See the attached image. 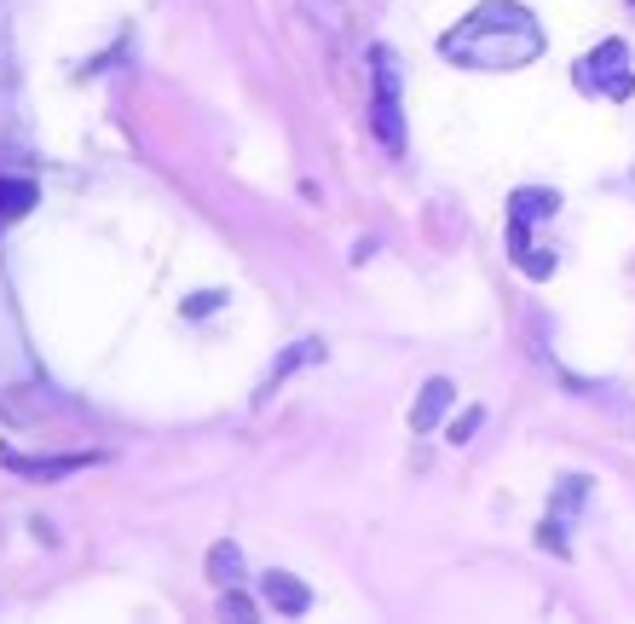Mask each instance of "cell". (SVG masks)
I'll use <instances>...</instances> for the list:
<instances>
[{
	"label": "cell",
	"instance_id": "6da1fadb",
	"mask_svg": "<svg viewBox=\"0 0 635 624\" xmlns=\"http://www.w3.org/2000/svg\"><path fill=\"white\" fill-rule=\"evenodd\" d=\"M439 58L462 70H520L543 58V30L515 0H485L457 30L439 35Z\"/></svg>",
	"mask_w": 635,
	"mask_h": 624
},
{
	"label": "cell",
	"instance_id": "7a4b0ae2",
	"mask_svg": "<svg viewBox=\"0 0 635 624\" xmlns=\"http://www.w3.org/2000/svg\"><path fill=\"white\" fill-rule=\"evenodd\" d=\"M371 64H376V139H381V151L387 156H404V110H399V58L376 47L371 52Z\"/></svg>",
	"mask_w": 635,
	"mask_h": 624
},
{
	"label": "cell",
	"instance_id": "3957f363",
	"mask_svg": "<svg viewBox=\"0 0 635 624\" xmlns=\"http://www.w3.org/2000/svg\"><path fill=\"white\" fill-rule=\"evenodd\" d=\"M578 82L584 93H601V98H630L635 93V70H630V47L624 42H601L596 52L578 64Z\"/></svg>",
	"mask_w": 635,
	"mask_h": 624
},
{
	"label": "cell",
	"instance_id": "277c9868",
	"mask_svg": "<svg viewBox=\"0 0 635 624\" xmlns=\"http://www.w3.org/2000/svg\"><path fill=\"white\" fill-rule=\"evenodd\" d=\"M93 451H75V457H24V451H12V446H0V469H12V474H24V480H64L75 469H93Z\"/></svg>",
	"mask_w": 635,
	"mask_h": 624
},
{
	"label": "cell",
	"instance_id": "5b68a950",
	"mask_svg": "<svg viewBox=\"0 0 635 624\" xmlns=\"http://www.w3.org/2000/svg\"><path fill=\"white\" fill-rule=\"evenodd\" d=\"M450 399H457V381L434 376V381H427V388L416 393V405H411V428H416V434H434V428H439V416L450 411Z\"/></svg>",
	"mask_w": 635,
	"mask_h": 624
},
{
	"label": "cell",
	"instance_id": "8992f818",
	"mask_svg": "<svg viewBox=\"0 0 635 624\" xmlns=\"http://www.w3.org/2000/svg\"><path fill=\"white\" fill-rule=\"evenodd\" d=\"M266 601H272L278 613H306L313 608V590H306L301 578H290V573H266Z\"/></svg>",
	"mask_w": 635,
	"mask_h": 624
},
{
	"label": "cell",
	"instance_id": "52a82bcc",
	"mask_svg": "<svg viewBox=\"0 0 635 624\" xmlns=\"http://www.w3.org/2000/svg\"><path fill=\"white\" fill-rule=\"evenodd\" d=\"M555 209H561V197L543 191V186H526V191L508 197V220H520V226H531V220H549Z\"/></svg>",
	"mask_w": 635,
	"mask_h": 624
},
{
	"label": "cell",
	"instance_id": "ba28073f",
	"mask_svg": "<svg viewBox=\"0 0 635 624\" xmlns=\"http://www.w3.org/2000/svg\"><path fill=\"white\" fill-rule=\"evenodd\" d=\"M209 578L220 584V590H232V584L243 578V550H237L232 538H220L214 550H209Z\"/></svg>",
	"mask_w": 635,
	"mask_h": 624
},
{
	"label": "cell",
	"instance_id": "9c48e42d",
	"mask_svg": "<svg viewBox=\"0 0 635 624\" xmlns=\"http://www.w3.org/2000/svg\"><path fill=\"white\" fill-rule=\"evenodd\" d=\"M30 209H35L30 179H0V226H7V220H24Z\"/></svg>",
	"mask_w": 635,
	"mask_h": 624
},
{
	"label": "cell",
	"instance_id": "30bf717a",
	"mask_svg": "<svg viewBox=\"0 0 635 624\" xmlns=\"http://www.w3.org/2000/svg\"><path fill=\"white\" fill-rule=\"evenodd\" d=\"M220 613H225V619H255V601L237 596V590H225V596H220Z\"/></svg>",
	"mask_w": 635,
	"mask_h": 624
},
{
	"label": "cell",
	"instance_id": "8fae6325",
	"mask_svg": "<svg viewBox=\"0 0 635 624\" xmlns=\"http://www.w3.org/2000/svg\"><path fill=\"white\" fill-rule=\"evenodd\" d=\"M474 428H480V405H474V411H462L457 422H450V439L462 446V439H474Z\"/></svg>",
	"mask_w": 635,
	"mask_h": 624
},
{
	"label": "cell",
	"instance_id": "7c38bea8",
	"mask_svg": "<svg viewBox=\"0 0 635 624\" xmlns=\"http://www.w3.org/2000/svg\"><path fill=\"white\" fill-rule=\"evenodd\" d=\"M214 307H220V295H214V290H209V295H202V301H197V295L186 301V313H191V318H197V313H214Z\"/></svg>",
	"mask_w": 635,
	"mask_h": 624
}]
</instances>
